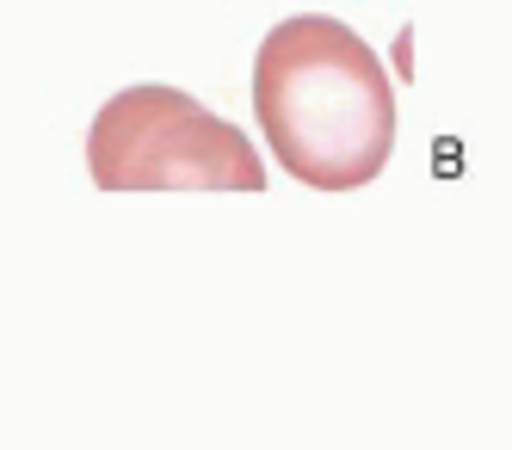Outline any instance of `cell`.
Wrapping results in <instances>:
<instances>
[{
    "label": "cell",
    "instance_id": "obj_1",
    "mask_svg": "<svg viewBox=\"0 0 512 450\" xmlns=\"http://www.w3.org/2000/svg\"><path fill=\"white\" fill-rule=\"evenodd\" d=\"M253 111L290 179L315 192L371 185L395 148V87L377 50L327 13L266 31L253 56Z\"/></svg>",
    "mask_w": 512,
    "mask_h": 450
},
{
    "label": "cell",
    "instance_id": "obj_2",
    "mask_svg": "<svg viewBox=\"0 0 512 450\" xmlns=\"http://www.w3.org/2000/svg\"><path fill=\"white\" fill-rule=\"evenodd\" d=\"M99 192H266V161L229 118L179 87H124L87 130Z\"/></svg>",
    "mask_w": 512,
    "mask_h": 450
}]
</instances>
